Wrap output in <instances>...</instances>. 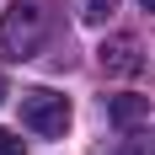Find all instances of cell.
Wrapping results in <instances>:
<instances>
[{
  "label": "cell",
  "instance_id": "cell-1",
  "mask_svg": "<svg viewBox=\"0 0 155 155\" xmlns=\"http://www.w3.org/2000/svg\"><path fill=\"white\" fill-rule=\"evenodd\" d=\"M48 27H54V11H48V0H11V11L0 21V54L5 59H32L38 48H43Z\"/></svg>",
  "mask_w": 155,
  "mask_h": 155
},
{
  "label": "cell",
  "instance_id": "cell-2",
  "mask_svg": "<svg viewBox=\"0 0 155 155\" xmlns=\"http://www.w3.org/2000/svg\"><path fill=\"white\" fill-rule=\"evenodd\" d=\"M21 123H27L32 134H43V139H59L64 128H70V102H64L59 91H48V86L21 91Z\"/></svg>",
  "mask_w": 155,
  "mask_h": 155
},
{
  "label": "cell",
  "instance_id": "cell-3",
  "mask_svg": "<svg viewBox=\"0 0 155 155\" xmlns=\"http://www.w3.org/2000/svg\"><path fill=\"white\" fill-rule=\"evenodd\" d=\"M96 59H102L107 75H139V70H144V54H139L134 38H107V43L96 48Z\"/></svg>",
  "mask_w": 155,
  "mask_h": 155
},
{
  "label": "cell",
  "instance_id": "cell-4",
  "mask_svg": "<svg viewBox=\"0 0 155 155\" xmlns=\"http://www.w3.org/2000/svg\"><path fill=\"white\" fill-rule=\"evenodd\" d=\"M144 112H150V96H107V118L118 128H134Z\"/></svg>",
  "mask_w": 155,
  "mask_h": 155
},
{
  "label": "cell",
  "instance_id": "cell-5",
  "mask_svg": "<svg viewBox=\"0 0 155 155\" xmlns=\"http://www.w3.org/2000/svg\"><path fill=\"white\" fill-rule=\"evenodd\" d=\"M102 155H155V134H123V139L112 144Z\"/></svg>",
  "mask_w": 155,
  "mask_h": 155
},
{
  "label": "cell",
  "instance_id": "cell-6",
  "mask_svg": "<svg viewBox=\"0 0 155 155\" xmlns=\"http://www.w3.org/2000/svg\"><path fill=\"white\" fill-rule=\"evenodd\" d=\"M107 16H112V0H80V21L96 27V21H107Z\"/></svg>",
  "mask_w": 155,
  "mask_h": 155
},
{
  "label": "cell",
  "instance_id": "cell-7",
  "mask_svg": "<svg viewBox=\"0 0 155 155\" xmlns=\"http://www.w3.org/2000/svg\"><path fill=\"white\" fill-rule=\"evenodd\" d=\"M0 155H21V139H16V134H5V128H0Z\"/></svg>",
  "mask_w": 155,
  "mask_h": 155
},
{
  "label": "cell",
  "instance_id": "cell-8",
  "mask_svg": "<svg viewBox=\"0 0 155 155\" xmlns=\"http://www.w3.org/2000/svg\"><path fill=\"white\" fill-rule=\"evenodd\" d=\"M139 5H144V11H155V0H139Z\"/></svg>",
  "mask_w": 155,
  "mask_h": 155
},
{
  "label": "cell",
  "instance_id": "cell-9",
  "mask_svg": "<svg viewBox=\"0 0 155 155\" xmlns=\"http://www.w3.org/2000/svg\"><path fill=\"white\" fill-rule=\"evenodd\" d=\"M0 102H5V80H0Z\"/></svg>",
  "mask_w": 155,
  "mask_h": 155
}]
</instances>
